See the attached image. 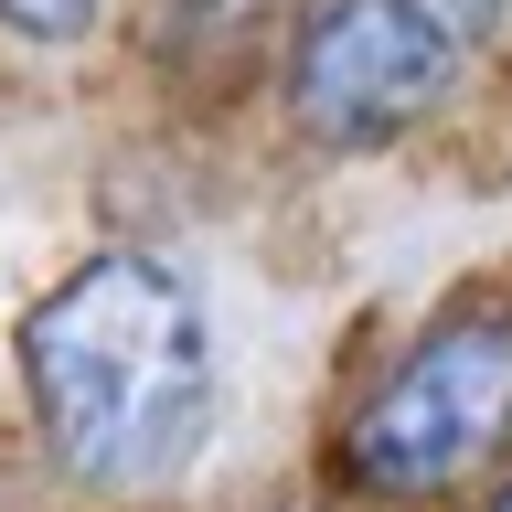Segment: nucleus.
Segmentation results:
<instances>
[{"instance_id":"obj_1","label":"nucleus","mask_w":512,"mask_h":512,"mask_svg":"<svg viewBox=\"0 0 512 512\" xmlns=\"http://www.w3.org/2000/svg\"><path fill=\"white\" fill-rule=\"evenodd\" d=\"M22 374L75 480L139 491L182 470L214 416V342L160 256H86L22 320Z\"/></svg>"},{"instance_id":"obj_2","label":"nucleus","mask_w":512,"mask_h":512,"mask_svg":"<svg viewBox=\"0 0 512 512\" xmlns=\"http://www.w3.org/2000/svg\"><path fill=\"white\" fill-rule=\"evenodd\" d=\"M491 22H502V0H331L299 32L288 107L331 150H374L416 107H438L448 75L491 43Z\"/></svg>"},{"instance_id":"obj_3","label":"nucleus","mask_w":512,"mask_h":512,"mask_svg":"<svg viewBox=\"0 0 512 512\" xmlns=\"http://www.w3.org/2000/svg\"><path fill=\"white\" fill-rule=\"evenodd\" d=\"M512 438V320H448L352 416V470L374 491H448Z\"/></svg>"},{"instance_id":"obj_4","label":"nucleus","mask_w":512,"mask_h":512,"mask_svg":"<svg viewBox=\"0 0 512 512\" xmlns=\"http://www.w3.org/2000/svg\"><path fill=\"white\" fill-rule=\"evenodd\" d=\"M0 22L32 32V43H75V32L96 22V0H0Z\"/></svg>"}]
</instances>
